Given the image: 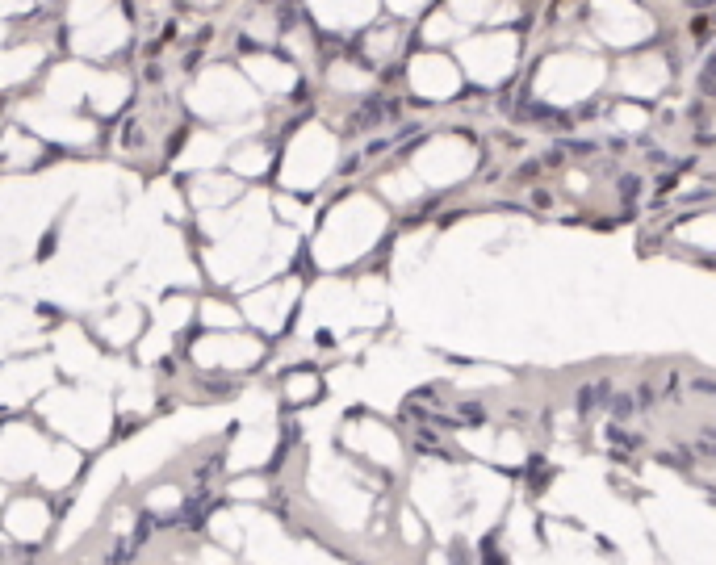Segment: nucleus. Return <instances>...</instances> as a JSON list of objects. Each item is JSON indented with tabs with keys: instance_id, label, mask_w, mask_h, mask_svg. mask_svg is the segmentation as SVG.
<instances>
[{
	"instance_id": "f257e3e1",
	"label": "nucleus",
	"mask_w": 716,
	"mask_h": 565,
	"mask_svg": "<svg viewBox=\"0 0 716 565\" xmlns=\"http://www.w3.org/2000/svg\"><path fill=\"white\" fill-rule=\"evenodd\" d=\"M607 398H611V381H607V377L587 381V385L578 390V415H595L599 406H607Z\"/></svg>"
},
{
	"instance_id": "f03ea898",
	"label": "nucleus",
	"mask_w": 716,
	"mask_h": 565,
	"mask_svg": "<svg viewBox=\"0 0 716 565\" xmlns=\"http://www.w3.org/2000/svg\"><path fill=\"white\" fill-rule=\"evenodd\" d=\"M607 410H611V419H616V423H629V419L637 415V398H633V394H624V390H611Z\"/></svg>"
},
{
	"instance_id": "7ed1b4c3",
	"label": "nucleus",
	"mask_w": 716,
	"mask_h": 565,
	"mask_svg": "<svg viewBox=\"0 0 716 565\" xmlns=\"http://www.w3.org/2000/svg\"><path fill=\"white\" fill-rule=\"evenodd\" d=\"M687 390H691V394H699V398H708V402H716V377H708V373L687 377Z\"/></svg>"
},
{
	"instance_id": "20e7f679",
	"label": "nucleus",
	"mask_w": 716,
	"mask_h": 565,
	"mask_svg": "<svg viewBox=\"0 0 716 565\" xmlns=\"http://www.w3.org/2000/svg\"><path fill=\"white\" fill-rule=\"evenodd\" d=\"M633 398H637V410H653V406H657V385H653V381H641Z\"/></svg>"
},
{
	"instance_id": "39448f33",
	"label": "nucleus",
	"mask_w": 716,
	"mask_h": 565,
	"mask_svg": "<svg viewBox=\"0 0 716 565\" xmlns=\"http://www.w3.org/2000/svg\"><path fill=\"white\" fill-rule=\"evenodd\" d=\"M620 193H624V201H633V197L641 193V176H637V172H624V176H620Z\"/></svg>"
}]
</instances>
